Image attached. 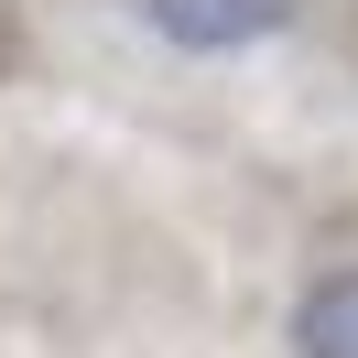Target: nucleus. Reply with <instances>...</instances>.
Instances as JSON below:
<instances>
[{
    "mask_svg": "<svg viewBox=\"0 0 358 358\" xmlns=\"http://www.w3.org/2000/svg\"><path fill=\"white\" fill-rule=\"evenodd\" d=\"M141 22L185 55H250L293 22V0H141Z\"/></svg>",
    "mask_w": 358,
    "mask_h": 358,
    "instance_id": "1",
    "label": "nucleus"
},
{
    "mask_svg": "<svg viewBox=\"0 0 358 358\" xmlns=\"http://www.w3.org/2000/svg\"><path fill=\"white\" fill-rule=\"evenodd\" d=\"M293 348L304 358H358V271H326L293 315Z\"/></svg>",
    "mask_w": 358,
    "mask_h": 358,
    "instance_id": "2",
    "label": "nucleus"
}]
</instances>
